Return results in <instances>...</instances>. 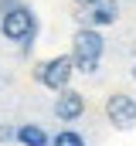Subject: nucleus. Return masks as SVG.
Masks as SVG:
<instances>
[{
	"label": "nucleus",
	"instance_id": "obj_2",
	"mask_svg": "<svg viewBox=\"0 0 136 146\" xmlns=\"http://www.w3.org/2000/svg\"><path fill=\"white\" fill-rule=\"evenodd\" d=\"M102 54H105V37L95 27H78L75 41H71V61H75V72L82 75H95L102 65Z\"/></svg>",
	"mask_w": 136,
	"mask_h": 146
},
{
	"label": "nucleus",
	"instance_id": "obj_5",
	"mask_svg": "<svg viewBox=\"0 0 136 146\" xmlns=\"http://www.w3.org/2000/svg\"><path fill=\"white\" fill-rule=\"evenodd\" d=\"M51 112H55L58 122H78V119L85 115V95H82L78 88H65V92H58Z\"/></svg>",
	"mask_w": 136,
	"mask_h": 146
},
{
	"label": "nucleus",
	"instance_id": "obj_6",
	"mask_svg": "<svg viewBox=\"0 0 136 146\" xmlns=\"http://www.w3.org/2000/svg\"><path fill=\"white\" fill-rule=\"evenodd\" d=\"M119 21V3L116 0H99L95 7H89V14H85V27H109V24H116Z\"/></svg>",
	"mask_w": 136,
	"mask_h": 146
},
{
	"label": "nucleus",
	"instance_id": "obj_10",
	"mask_svg": "<svg viewBox=\"0 0 136 146\" xmlns=\"http://www.w3.org/2000/svg\"><path fill=\"white\" fill-rule=\"evenodd\" d=\"M71 3H78V7H95L99 0H71Z\"/></svg>",
	"mask_w": 136,
	"mask_h": 146
},
{
	"label": "nucleus",
	"instance_id": "obj_7",
	"mask_svg": "<svg viewBox=\"0 0 136 146\" xmlns=\"http://www.w3.org/2000/svg\"><path fill=\"white\" fill-rule=\"evenodd\" d=\"M17 143L21 146H51V136L41 122H21L17 126Z\"/></svg>",
	"mask_w": 136,
	"mask_h": 146
},
{
	"label": "nucleus",
	"instance_id": "obj_1",
	"mask_svg": "<svg viewBox=\"0 0 136 146\" xmlns=\"http://www.w3.org/2000/svg\"><path fill=\"white\" fill-rule=\"evenodd\" d=\"M0 34H3V41H10L21 51H27L34 44V37H37V17H34V10L27 3H7L0 10Z\"/></svg>",
	"mask_w": 136,
	"mask_h": 146
},
{
	"label": "nucleus",
	"instance_id": "obj_9",
	"mask_svg": "<svg viewBox=\"0 0 136 146\" xmlns=\"http://www.w3.org/2000/svg\"><path fill=\"white\" fill-rule=\"evenodd\" d=\"M17 143V126L14 122H0V146H10Z\"/></svg>",
	"mask_w": 136,
	"mask_h": 146
},
{
	"label": "nucleus",
	"instance_id": "obj_11",
	"mask_svg": "<svg viewBox=\"0 0 136 146\" xmlns=\"http://www.w3.org/2000/svg\"><path fill=\"white\" fill-rule=\"evenodd\" d=\"M133 78H136V68H133Z\"/></svg>",
	"mask_w": 136,
	"mask_h": 146
},
{
	"label": "nucleus",
	"instance_id": "obj_4",
	"mask_svg": "<svg viewBox=\"0 0 136 146\" xmlns=\"http://www.w3.org/2000/svg\"><path fill=\"white\" fill-rule=\"evenodd\" d=\"M105 119L116 129H133L136 126V99L129 92H112L105 99Z\"/></svg>",
	"mask_w": 136,
	"mask_h": 146
},
{
	"label": "nucleus",
	"instance_id": "obj_3",
	"mask_svg": "<svg viewBox=\"0 0 136 146\" xmlns=\"http://www.w3.org/2000/svg\"><path fill=\"white\" fill-rule=\"evenodd\" d=\"M71 75H75V61L71 54H55L48 61H41L34 68V82L41 88H51V92H65L71 88Z\"/></svg>",
	"mask_w": 136,
	"mask_h": 146
},
{
	"label": "nucleus",
	"instance_id": "obj_8",
	"mask_svg": "<svg viewBox=\"0 0 136 146\" xmlns=\"http://www.w3.org/2000/svg\"><path fill=\"white\" fill-rule=\"evenodd\" d=\"M51 146H89V143H85V136L78 129H61V133L51 136Z\"/></svg>",
	"mask_w": 136,
	"mask_h": 146
}]
</instances>
